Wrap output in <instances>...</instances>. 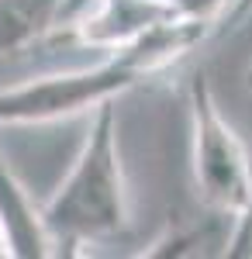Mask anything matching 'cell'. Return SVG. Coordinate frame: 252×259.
<instances>
[{"label":"cell","mask_w":252,"mask_h":259,"mask_svg":"<svg viewBox=\"0 0 252 259\" xmlns=\"http://www.w3.org/2000/svg\"><path fill=\"white\" fill-rule=\"evenodd\" d=\"M214 35V24L190 18H170L128 41L124 49L107 52L94 66L59 69L35 80H24L11 90H0V124H45L90 114L97 104L142 87L173 69L183 56Z\"/></svg>","instance_id":"1"},{"label":"cell","mask_w":252,"mask_h":259,"mask_svg":"<svg viewBox=\"0 0 252 259\" xmlns=\"http://www.w3.org/2000/svg\"><path fill=\"white\" fill-rule=\"evenodd\" d=\"M56 256H73L79 245L114 242L132 228V197L117 149L114 100L90 111V128L56 194L41 204Z\"/></svg>","instance_id":"2"},{"label":"cell","mask_w":252,"mask_h":259,"mask_svg":"<svg viewBox=\"0 0 252 259\" xmlns=\"http://www.w3.org/2000/svg\"><path fill=\"white\" fill-rule=\"evenodd\" d=\"M190 169L207 211L225 218L245 211L252 197V156L221 114L207 69L190 76Z\"/></svg>","instance_id":"3"},{"label":"cell","mask_w":252,"mask_h":259,"mask_svg":"<svg viewBox=\"0 0 252 259\" xmlns=\"http://www.w3.org/2000/svg\"><path fill=\"white\" fill-rule=\"evenodd\" d=\"M176 18L159 0H90L76 18L66 24V31L100 56L124 49L128 41L145 35L149 28Z\"/></svg>","instance_id":"4"},{"label":"cell","mask_w":252,"mask_h":259,"mask_svg":"<svg viewBox=\"0 0 252 259\" xmlns=\"http://www.w3.org/2000/svg\"><path fill=\"white\" fill-rule=\"evenodd\" d=\"M0 232L11 259H49L56 256L52 235L45 228L41 207L31 190L18 180V173L0 156Z\"/></svg>","instance_id":"5"},{"label":"cell","mask_w":252,"mask_h":259,"mask_svg":"<svg viewBox=\"0 0 252 259\" xmlns=\"http://www.w3.org/2000/svg\"><path fill=\"white\" fill-rule=\"evenodd\" d=\"M66 0H0V62L59 31Z\"/></svg>","instance_id":"6"},{"label":"cell","mask_w":252,"mask_h":259,"mask_svg":"<svg viewBox=\"0 0 252 259\" xmlns=\"http://www.w3.org/2000/svg\"><path fill=\"white\" fill-rule=\"evenodd\" d=\"M159 4H166L176 18L207 21V24H214V28H218V21H221L225 7H228L232 0H159Z\"/></svg>","instance_id":"7"},{"label":"cell","mask_w":252,"mask_h":259,"mask_svg":"<svg viewBox=\"0 0 252 259\" xmlns=\"http://www.w3.org/2000/svg\"><path fill=\"white\" fill-rule=\"evenodd\" d=\"M221 256L252 259V197H249V204H245V211L232 218V235H228V242H225Z\"/></svg>","instance_id":"8"},{"label":"cell","mask_w":252,"mask_h":259,"mask_svg":"<svg viewBox=\"0 0 252 259\" xmlns=\"http://www.w3.org/2000/svg\"><path fill=\"white\" fill-rule=\"evenodd\" d=\"M249 14H252V0H232V4L225 7L221 21H218L214 35H221V31H232V28H238V21H245Z\"/></svg>","instance_id":"9"},{"label":"cell","mask_w":252,"mask_h":259,"mask_svg":"<svg viewBox=\"0 0 252 259\" xmlns=\"http://www.w3.org/2000/svg\"><path fill=\"white\" fill-rule=\"evenodd\" d=\"M87 4H90V0H66V4H62V18H59V31H62V28H66L73 18H76Z\"/></svg>","instance_id":"10"},{"label":"cell","mask_w":252,"mask_h":259,"mask_svg":"<svg viewBox=\"0 0 252 259\" xmlns=\"http://www.w3.org/2000/svg\"><path fill=\"white\" fill-rule=\"evenodd\" d=\"M0 259H11V252H7V242H4V232H0Z\"/></svg>","instance_id":"11"},{"label":"cell","mask_w":252,"mask_h":259,"mask_svg":"<svg viewBox=\"0 0 252 259\" xmlns=\"http://www.w3.org/2000/svg\"><path fill=\"white\" fill-rule=\"evenodd\" d=\"M245 83H249V87H252V66H249V73H245Z\"/></svg>","instance_id":"12"}]
</instances>
